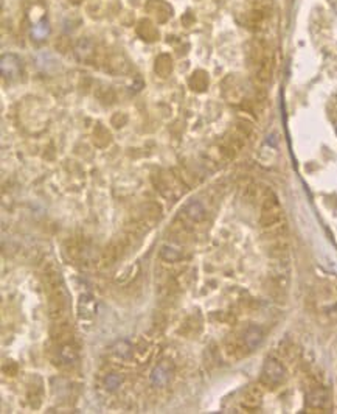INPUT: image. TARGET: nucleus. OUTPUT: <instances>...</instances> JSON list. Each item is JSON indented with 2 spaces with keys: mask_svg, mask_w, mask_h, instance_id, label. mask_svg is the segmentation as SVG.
Masks as SVG:
<instances>
[{
  "mask_svg": "<svg viewBox=\"0 0 337 414\" xmlns=\"http://www.w3.org/2000/svg\"><path fill=\"white\" fill-rule=\"evenodd\" d=\"M64 254L72 260V263H80L81 260H84V254H86V246L76 238H72L66 243L64 246Z\"/></svg>",
  "mask_w": 337,
  "mask_h": 414,
  "instance_id": "nucleus-11",
  "label": "nucleus"
},
{
  "mask_svg": "<svg viewBox=\"0 0 337 414\" xmlns=\"http://www.w3.org/2000/svg\"><path fill=\"white\" fill-rule=\"evenodd\" d=\"M112 352L120 360H129L132 357V346L129 344L127 341L121 340L118 343H115V346L112 347Z\"/></svg>",
  "mask_w": 337,
  "mask_h": 414,
  "instance_id": "nucleus-19",
  "label": "nucleus"
},
{
  "mask_svg": "<svg viewBox=\"0 0 337 414\" xmlns=\"http://www.w3.org/2000/svg\"><path fill=\"white\" fill-rule=\"evenodd\" d=\"M286 382V368L277 358H267L263 365L260 383L269 390H275Z\"/></svg>",
  "mask_w": 337,
  "mask_h": 414,
  "instance_id": "nucleus-3",
  "label": "nucleus"
},
{
  "mask_svg": "<svg viewBox=\"0 0 337 414\" xmlns=\"http://www.w3.org/2000/svg\"><path fill=\"white\" fill-rule=\"evenodd\" d=\"M42 285H44V290H45L47 294L64 287L62 276L59 273V269L53 263H48L44 268V271H42Z\"/></svg>",
  "mask_w": 337,
  "mask_h": 414,
  "instance_id": "nucleus-7",
  "label": "nucleus"
},
{
  "mask_svg": "<svg viewBox=\"0 0 337 414\" xmlns=\"http://www.w3.org/2000/svg\"><path fill=\"white\" fill-rule=\"evenodd\" d=\"M160 255H162V258H163L165 262H176V260H179V258H180V254L177 251L171 249V248H163Z\"/></svg>",
  "mask_w": 337,
  "mask_h": 414,
  "instance_id": "nucleus-23",
  "label": "nucleus"
},
{
  "mask_svg": "<svg viewBox=\"0 0 337 414\" xmlns=\"http://www.w3.org/2000/svg\"><path fill=\"white\" fill-rule=\"evenodd\" d=\"M190 84L193 86V89L202 90V89L207 87V84H209V78H207V75H205L204 72H198V73H194V75L191 76Z\"/></svg>",
  "mask_w": 337,
  "mask_h": 414,
  "instance_id": "nucleus-21",
  "label": "nucleus"
},
{
  "mask_svg": "<svg viewBox=\"0 0 337 414\" xmlns=\"http://www.w3.org/2000/svg\"><path fill=\"white\" fill-rule=\"evenodd\" d=\"M173 70V61L168 55H160L159 59L155 61V72L160 76H168Z\"/></svg>",
  "mask_w": 337,
  "mask_h": 414,
  "instance_id": "nucleus-18",
  "label": "nucleus"
},
{
  "mask_svg": "<svg viewBox=\"0 0 337 414\" xmlns=\"http://www.w3.org/2000/svg\"><path fill=\"white\" fill-rule=\"evenodd\" d=\"M263 396H264V386L261 383L252 385L242 397V402H241L242 408L247 411H253L256 408H260Z\"/></svg>",
  "mask_w": 337,
  "mask_h": 414,
  "instance_id": "nucleus-9",
  "label": "nucleus"
},
{
  "mask_svg": "<svg viewBox=\"0 0 337 414\" xmlns=\"http://www.w3.org/2000/svg\"><path fill=\"white\" fill-rule=\"evenodd\" d=\"M241 338H242V343H244L245 349H247V352L250 354L261 344L263 330L260 327H256V326H250L249 329L244 330V333L241 335Z\"/></svg>",
  "mask_w": 337,
  "mask_h": 414,
  "instance_id": "nucleus-10",
  "label": "nucleus"
},
{
  "mask_svg": "<svg viewBox=\"0 0 337 414\" xmlns=\"http://www.w3.org/2000/svg\"><path fill=\"white\" fill-rule=\"evenodd\" d=\"M59 360L62 363H73L78 360V349L72 344V341L59 344Z\"/></svg>",
  "mask_w": 337,
  "mask_h": 414,
  "instance_id": "nucleus-17",
  "label": "nucleus"
},
{
  "mask_svg": "<svg viewBox=\"0 0 337 414\" xmlns=\"http://www.w3.org/2000/svg\"><path fill=\"white\" fill-rule=\"evenodd\" d=\"M76 55L83 61H90L95 56V45L90 39H81L76 45Z\"/></svg>",
  "mask_w": 337,
  "mask_h": 414,
  "instance_id": "nucleus-16",
  "label": "nucleus"
},
{
  "mask_svg": "<svg viewBox=\"0 0 337 414\" xmlns=\"http://www.w3.org/2000/svg\"><path fill=\"white\" fill-rule=\"evenodd\" d=\"M101 139H105L108 145L111 144V133L108 131L105 126L98 125L97 129H95V133H94V142H95L98 147H101Z\"/></svg>",
  "mask_w": 337,
  "mask_h": 414,
  "instance_id": "nucleus-22",
  "label": "nucleus"
},
{
  "mask_svg": "<svg viewBox=\"0 0 337 414\" xmlns=\"http://www.w3.org/2000/svg\"><path fill=\"white\" fill-rule=\"evenodd\" d=\"M184 215L190 218L193 223H201L205 218V209L199 201H191L184 207Z\"/></svg>",
  "mask_w": 337,
  "mask_h": 414,
  "instance_id": "nucleus-15",
  "label": "nucleus"
},
{
  "mask_svg": "<svg viewBox=\"0 0 337 414\" xmlns=\"http://www.w3.org/2000/svg\"><path fill=\"white\" fill-rule=\"evenodd\" d=\"M269 14H266L264 11L261 9H256V8H252L250 11L245 12V19H244V25L247 28H252V30H256V28H260L263 22L266 20Z\"/></svg>",
  "mask_w": 337,
  "mask_h": 414,
  "instance_id": "nucleus-14",
  "label": "nucleus"
},
{
  "mask_svg": "<svg viewBox=\"0 0 337 414\" xmlns=\"http://www.w3.org/2000/svg\"><path fill=\"white\" fill-rule=\"evenodd\" d=\"M249 64L258 84H267L274 73V58L264 42H255L249 51Z\"/></svg>",
  "mask_w": 337,
  "mask_h": 414,
  "instance_id": "nucleus-1",
  "label": "nucleus"
},
{
  "mask_svg": "<svg viewBox=\"0 0 337 414\" xmlns=\"http://www.w3.org/2000/svg\"><path fill=\"white\" fill-rule=\"evenodd\" d=\"M2 73L6 78H16L20 73V59L16 55H5L2 58Z\"/></svg>",
  "mask_w": 337,
  "mask_h": 414,
  "instance_id": "nucleus-12",
  "label": "nucleus"
},
{
  "mask_svg": "<svg viewBox=\"0 0 337 414\" xmlns=\"http://www.w3.org/2000/svg\"><path fill=\"white\" fill-rule=\"evenodd\" d=\"M124 377L120 374H109L108 377L105 379V386H106V390L109 391H115V390H118V388L121 386Z\"/></svg>",
  "mask_w": 337,
  "mask_h": 414,
  "instance_id": "nucleus-20",
  "label": "nucleus"
},
{
  "mask_svg": "<svg viewBox=\"0 0 337 414\" xmlns=\"http://www.w3.org/2000/svg\"><path fill=\"white\" fill-rule=\"evenodd\" d=\"M97 301L92 294H83L80 299V318L81 319H92L95 316Z\"/></svg>",
  "mask_w": 337,
  "mask_h": 414,
  "instance_id": "nucleus-13",
  "label": "nucleus"
},
{
  "mask_svg": "<svg viewBox=\"0 0 337 414\" xmlns=\"http://www.w3.org/2000/svg\"><path fill=\"white\" fill-rule=\"evenodd\" d=\"M306 408L309 413H328L331 410L330 393L323 386H314L306 396Z\"/></svg>",
  "mask_w": 337,
  "mask_h": 414,
  "instance_id": "nucleus-5",
  "label": "nucleus"
},
{
  "mask_svg": "<svg viewBox=\"0 0 337 414\" xmlns=\"http://www.w3.org/2000/svg\"><path fill=\"white\" fill-rule=\"evenodd\" d=\"M281 224H284L281 204L274 192L264 189L260 198V226L267 232Z\"/></svg>",
  "mask_w": 337,
  "mask_h": 414,
  "instance_id": "nucleus-2",
  "label": "nucleus"
},
{
  "mask_svg": "<svg viewBox=\"0 0 337 414\" xmlns=\"http://www.w3.org/2000/svg\"><path fill=\"white\" fill-rule=\"evenodd\" d=\"M126 248H127V240L126 238H120V240L112 241L109 246L103 251L101 258H100V265L103 268H111L112 265H115L123 257Z\"/></svg>",
  "mask_w": 337,
  "mask_h": 414,
  "instance_id": "nucleus-6",
  "label": "nucleus"
},
{
  "mask_svg": "<svg viewBox=\"0 0 337 414\" xmlns=\"http://www.w3.org/2000/svg\"><path fill=\"white\" fill-rule=\"evenodd\" d=\"M174 372V365L170 360H162L160 363L152 369L151 374V383L154 386H165L168 382L171 380Z\"/></svg>",
  "mask_w": 337,
  "mask_h": 414,
  "instance_id": "nucleus-8",
  "label": "nucleus"
},
{
  "mask_svg": "<svg viewBox=\"0 0 337 414\" xmlns=\"http://www.w3.org/2000/svg\"><path fill=\"white\" fill-rule=\"evenodd\" d=\"M48 296V318L53 322L64 321L69 313V294L66 287H62L56 291H51Z\"/></svg>",
  "mask_w": 337,
  "mask_h": 414,
  "instance_id": "nucleus-4",
  "label": "nucleus"
}]
</instances>
